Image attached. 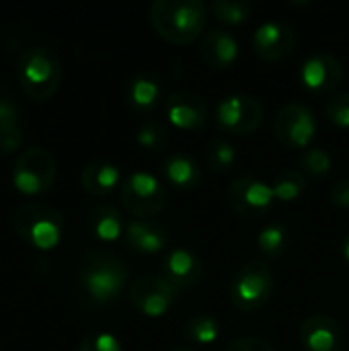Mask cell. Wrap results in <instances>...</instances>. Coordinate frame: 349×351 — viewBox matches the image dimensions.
<instances>
[{"label":"cell","mask_w":349,"mask_h":351,"mask_svg":"<svg viewBox=\"0 0 349 351\" xmlns=\"http://www.w3.org/2000/svg\"><path fill=\"white\" fill-rule=\"evenodd\" d=\"M76 278L82 294L91 302L103 306L121 296L130 280V269L115 253L107 249H93L84 253Z\"/></svg>","instance_id":"obj_1"},{"label":"cell","mask_w":349,"mask_h":351,"mask_svg":"<svg viewBox=\"0 0 349 351\" xmlns=\"http://www.w3.org/2000/svg\"><path fill=\"white\" fill-rule=\"evenodd\" d=\"M210 8L202 0H154L148 8L152 29L171 43H191L206 29Z\"/></svg>","instance_id":"obj_2"},{"label":"cell","mask_w":349,"mask_h":351,"mask_svg":"<svg viewBox=\"0 0 349 351\" xmlns=\"http://www.w3.org/2000/svg\"><path fill=\"white\" fill-rule=\"evenodd\" d=\"M16 78L29 99L47 101L62 84V62L53 49L29 45L16 58Z\"/></svg>","instance_id":"obj_3"},{"label":"cell","mask_w":349,"mask_h":351,"mask_svg":"<svg viewBox=\"0 0 349 351\" xmlns=\"http://www.w3.org/2000/svg\"><path fill=\"white\" fill-rule=\"evenodd\" d=\"M12 228L23 243L37 251H51L62 243L64 216L43 202H27L12 214Z\"/></svg>","instance_id":"obj_4"},{"label":"cell","mask_w":349,"mask_h":351,"mask_svg":"<svg viewBox=\"0 0 349 351\" xmlns=\"http://www.w3.org/2000/svg\"><path fill=\"white\" fill-rule=\"evenodd\" d=\"M56 177H58V162L53 154L43 146L25 148L16 156L10 173V181L14 189L27 197H37L47 193L53 187Z\"/></svg>","instance_id":"obj_5"},{"label":"cell","mask_w":349,"mask_h":351,"mask_svg":"<svg viewBox=\"0 0 349 351\" xmlns=\"http://www.w3.org/2000/svg\"><path fill=\"white\" fill-rule=\"evenodd\" d=\"M276 290V276L263 259H253L245 263L230 280L228 294L230 302L245 313H255L263 308Z\"/></svg>","instance_id":"obj_6"},{"label":"cell","mask_w":349,"mask_h":351,"mask_svg":"<svg viewBox=\"0 0 349 351\" xmlns=\"http://www.w3.org/2000/svg\"><path fill=\"white\" fill-rule=\"evenodd\" d=\"M119 199L125 212H130L136 220H152L169 204L165 183L148 171L130 173L121 181Z\"/></svg>","instance_id":"obj_7"},{"label":"cell","mask_w":349,"mask_h":351,"mask_svg":"<svg viewBox=\"0 0 349 351\" xmlns=\"http://www.w3.org/2000/svg\"><path fill=\"white\" fill-rule=\"evenodd\" d=\"M265 109L255 95L230 93L222 97L214 111L216 125L232 136H247L259 130Z\"/></svg>","instance_id":"obj_8"},{"label":"cell","mask_w":349,"mask_h":351,"mask_svg":"<svg viewBox=\"0 0 349 351\" xmlns=\"http://www.w3.org/2000/svg\"><path fill=\"white\" fill-rule=\"evenodd\" d=\"M179 292L167 278L144 274L138 276L130 286V302L132 306L148 319L165 317L179 298Z\"/></svg>","instance_id":"obj_9"},{"label":"cell","mask_w":349,"mask_h":351,"mask_svg":"<svg viewBox=\"0 0 349 351\" xmlns=\"http://www.w3.org/2000/svg\"><path fill=\"white\" fill-rule=\"evenodd\" d=\"M317 117L311 107L304 103H288L284 105L274 121L276 138L292 150H306L313 146L317 138Z\"/></svg>","instance_id":"obj_10"},{"label":"cell","mask_w":349,"mask_h":351,"mask_svg":"<svg viewBox=\"0 0 349 351\" xmlns=\"http://www.w3.org/2000/svg\"><path fill=\"white\" fill-rule=\"evenodd\" d=\"M226 195H228L230 208L243 218H261L276 204V193L272 185L249 175L237 177L228 185Z\"/></svg>","instance_id":"obj_11"},{"label":"cell","mask_w":349,"mask_h":351,"mask_svg":"<svg viewBox=\"0 0 349 351\" xmlns=\"http://www.w3.org/2000/svg\"><path fill=\"white\" fill-rule=\"evenodd\" d=\"M298 43L296 31L284 21H265L261 23L251 39L253 51L263 62H280L288 58Z\"/></svg>","instance_id":"obj_12"},{"label":"cell","mask_w":349,"mask_h":351,"mask_svg":"<svg viewBox=\"0 0 349 351\" xmlns=\"http://www.w3.org/2000/svg\"><path fill=\"white\" fill-rule=\"evenodd\" d=\"M344 76L346 70L341 60L333 53H323V51L309 56L298 70V80L302 82V86L317 95L335 90L344 82Z\"/></svg>","instance_id":"obj_13"},{"label":"cell","mask_w":349,"mask_h":351,"mask_svg":"<svg viewBox=\"0 0 349 351\" xmlns=\"http://www.w3.org/2000/svg\"><path fill=\"white\" fill-rule=\"evenodd\" d=\"M167 117L173 128L183 132L204 130L210 117L208 103L202 95L191 90L171 93L167 99Z\"/></svg>","instance_id":"obj_14"},{"label":"cell","mask_w":349,"mask_h":351,"mask_svg":"<svg viewBox=\"0 0 349 351\" xmlns=\"http://www.w3.org/2000/svg\"><path fill=\"white\" fill-rule=\"evenodd\" d=\"M298 339L304 351H341L346 333L339 321L329 315H313L302 321Z\"/></svg>","instance_id":"obj_15"},{"label":"cell","mask_w":349,"mask_h":351,"mask_svg":"<svg viewBox=\"0 0 349 351\" xmlns=\"http://www.w3.org/2000/svg\"><path fill=\"white\" fill-rule=\"evenodd\" d=\"M160 276L167 278L177 290H185L202 280L204 261L195 251L187 247H173L163 257Z\"/></svg>","instance_id":"obj_16"},{"label":"cell","mask_w":349,"mask_h":351,"mask_svg":"<svg viewBox=\"0 0 349 351\" xmlns=\"http://www.w3.org/2000/svg\"><path fill=\"white\" fill-rule=\"evenodd\" d=\"M165 99L163 78L154 70L136 72L125 84V103L138 115L152 113Z\"/></svg>","instance_id":"obj_17"},{"label":"cell","mask_w":349,"mask_h":351,"mask_svg":"<svg viewBox=\"0 0 349 351\" xmlns=\"http://www.w3.org/2000/svg\"><path fill=\"white\" fill-rule=\"evenodd\" d=\"M200 53L208 66L216 70H226V68H232L234 62L239 60L241 45H239V39L228 29L216 27L202 35Z\"/></svg>","instance_id":"obj_18"},{"label":"cell","mask_w":349,"mask_h":351,"mask_svg":"<svg viewBox=\"0 0 349 351\" xmlns=\"http://www.w3.org/2000/svg\"><path fill=\"white\" fill-rule=\"evenodd\" d=\"M123 239L134 253L154 255L169 245V230L156 220H132L125 226Z\"/></svg>","instance_id":"obj_19"},{"label":"cell","mask_w":349,"mask_h":351,"mask_svg":"<svg viewBox=\"0 0 349 351\" xmlns=\"http://www.w3.org/2000/svg\"><path fill=\"white\" fill-rule=\"evenodd\" d=\"M23 146L21 109L10 88L0 84V154H14Z\"/></svg>","instance_id":"obj_20"},{"label":"cell","mask_w":349,"mask_h":351,"mask_svg":"<svg viewBox=\"0 0 349 351\" xmlns=\"http://www.w3.org/2000/svg\"><path fill=\"white\" fill-rule=\"evenodd\" d=\"M121 171L111 160H91L80 171V185L93 197H107L121 187Z\"/></svg>","instance_id":"obj_21"},{"label":"cell","mask_w":349,"mask_h":351,"mask_svg":"<svg viewBox=\"0 0 349 351\" xmlns=\"http://www.w3.org/2000/svg\"><path fill=\"white\" fill-rule=\"evenodd\" d=\"M160 173L169 185L181 191H189L200 185L202 181V167L200 162L185 154V152H171L163 158Z\"/></svg>","instance_id":"obj_22"},{"label":"cell","mask_w":349,"mask_h":351,"mask_svg":"<svg viewBox=\"0 0 349 351\" xmlns=\"http://www.w3.org/2000/svg\"><path fill=\"white\" fill-rule=\"evenodd\" d=\"M86 226L99 243H115L119 237H123L128 224H123V218L117 208L109 204H99L91 208L86 216Z\"/></svg>","instance_id":"obj_23"},{"label":"cell","mask_w":349,"mask_h":351,"mask_svg":"<svg viewBox=\"0 0 349 351\" xmlns=\"http://www.w3.org/2000/svg\"><path fill=\"white\" fill-rule=\"evenodd\" d=\"M257 247L263 257L278 259L282 257L290 247V230L282 222H272L263 226L257 234Z\"/></svg>","instance_id":"obj_24"},{"label":"cell","mask_w":349,"mask_h":351,"mask_svg":"<svg viewBox=\"0 0 349 351\" xmlns=\"http://www.w3.org/2000/svg\"><path fill=\"white\" fill-rule=\"evenodd\" d=\"M272 189L276 193L278 202L284 204H292L296 199H300L306 191V177L302 171L296 169H284L274 177Z\"/></svg>","instance_id":"obj_25"},{"label":"cell","mask_w":349,"mask_h":351,"mask_svg":"<svg viewBox=\"0 0 349 351\" xmlns=\"http://www.w3.org/2000/svg\"><path fill=\"white\" fill-rule=\"evenodd\" d=\"M183 337L193 346H212L220 337V321L212 315H195L185 323Z\"/></svg>","instance_id":"obj_26"},{"label":"cell","mask_w":349,"mask_h":351,"mask_svg":"<svg viewBox=\"0 0 349 351\" xmlns=\"http://www.w3.org/2000/svg\"><path fill=\"white\" fill-rule=\"evenodd\" d=\"M208 8L224 25H243L253 14L251 2L245 0H212Z\"/></svg>","instance_id":"obj_27"},{"label":"cell","mask_w":349,"mask_h":351,"mask_svg":"<svg viewBox=\"0 0 349 351\" xmlns=\"http://www.w3.org/2000/svg\"><path fill=\"white\" fill-rule=\"evenodd\" d=\"M300 169L309 177L323 179L333 169V156L325 148L311 146V148L302 150V154H300Z\"/></svg>","instance_id":"obj_28"},{"label":"cell","mask_w":349,"mask_h":351,"mask_svg":"<svg viewBox=\"0 0 349 351\" xmlns=\"http://www.w3.org/2000/svg\"><path fill=\"white\" fill-rule=\"evenodd\" d=\"M206 162L210 165L212 171L216 173H226L234 167L237 162V150L230 142L226 140H212L206 148Z\"/></svg>","instance_id":"obj_29"},{"label":"cell","mask_w":349,"mask_h":351,"mask_svg":"<svg viewBox=\"0 0 349 351\" xmlns=\"http://www.w3.org/2000/svg\"><path fill=\"white\" fill-rule=\"evenodd\" d=\"M136 142L148 152H160L169 144V132L160 121L148 119L140 125V130L136 134Z\"/></svg>","instance_id":"obj_30"},{"label":"cell","mask_w":349,"mask_h":351,"mask_svg":"<svg viewBox=\"0 0 349 351\" xmlns=\"http://www.w3.org/2000/svg\"><path fill=\"white\" fill-rule=\"evenodd\" d=\"M325 115L333 125L349 128V93L333 95L325 103Z\"/></svg>","instance_id":"obj_31"},{"label":"cell","mask_w":349,"mask_h":351,"mask_svg":"<svg viewBox=\"0 0 349 351\" xmlns=\"http://www.w3.org/2000/svg\"><path fill=\"white\" fill-rule=\"evenodd\" d=\"M76 351H123L121 341L113 333H91L80 339Z\"/></svg>","instance_id":"obj_32"},{"label":"cell","mask_w":349,"mask_h":351,"mask_svg":"<svg viewBox=\"0 0 349 351\" xmlns=\"http://www.w3.org/2000/svg\"><path fill=\"white\" fill-rule=\"evenodd\" d=\"M224 351H276L274 346L263 337H239L232 339Z\"/></svg>","instance_id":"obj_33"},{"label":"cell","mask_w":349,"mask_h":351,"mask_svg":"<svg viewBox=\"0 0 349 351\" xmlns=\"http://www.w3.org/2000/svg\"><path fill=\"white\" fill-rule=\"evenodd\" d=\"M329 199L337 208H349V177H344L331 185Z\"/></svg>","instance_id":"obj_34"},{"label":"cell","mask_w":349,"mask_h":351,"mask_svg":"<svg viewBox=\"0 0 349 351\" xmlns=\"http://www.w3.org/2000/svg\"><path fill=\"white\" fill-rule=\"evenodd\" d=\"M341 255H344L346 263L349 265V234L344 239V243H341Z\"/></svg>","instance_id":"obj_35"},{"label":"cell","mask_w":349,"mask_h":351,"mask_svg":"<svg viewBox=\"0 0 349 351\" xmlns=\"http://www.w3.org/2000/svg\"><path fill=\"white\" fill-rule=\"evenodd\" d=\"M173 351H197V350H193V348H189V346H179V348H175Z\"/></svg>","instance_id":"obj_36"}]
</instances>
